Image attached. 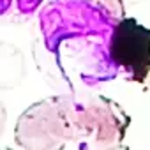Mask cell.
<instances>
[{"label": "cell", "mask_w": 150, "mask_h": 150, "mask_svg": "<svg viewBox=\"0 0 150 150\" xmlns=\"http://www.w3.org/2000/svg\"><path fill=\"white\" fill-rule=\"evenodd\" d=\"M99 150H129L124 145H115V146H106V148H99Z\"/></svg>", "instance_id": "5"}, {"label": "cell", "mask_w": 150, "mask_h": 150, "mask_svg": "<svg viewBox=\"0 0 150 150\" xmlns=\"http://www.w3.org/2000/svg\"><path fill=\"white\" fill-rule=\"evenodd\" d=\"M71 120L74 139L81 150H99L122 145L131 125L124 108L101 94L88 96L83 101L71 99Z\"/></svg>", "instance_id": "2"}, {"label": "cell", "mask_w": 150, "mask_h": 150, "mask_svg": "<svg viewBox=\"0 0 150 150\" xmlns=\"http://www.w3.org/2000/svg\"><path fill=\"white\" fill-rule=\"evenodd\" d=\"M4 150H13V148H4Z\"/></svg>", "instance_id": "6"}, {"label": "cell", "mask_w": 150, "mask_h": 150, "mask_svg": "<svg viewBox=\"0 0 150 150\" xmlns=\"http://www.w3.org/2000/svg\"><path fill=\"white\" fill-rule=\"evenodd\" d=\"M92 2L115 23L125 18V6L124 0H92Z\"/></svg>", "instance_id": "4"}, {"label": "cell", "mask_w": 150, "mask_h": 150, "mask_svg": "<svg viewBox=\"0 0 150 150\" xmlns=\"http://www.w3.org/2000/svg\"><path fill=\"white\" fill-rule=\"evenodd\" d=\"M72 139L71 99L64 96L34 103L14 125V141L21 150H64Z\"/></svg>", "instance_id": "1"}, {"label": "cell", "mask_w": 150, "mask_h": 150, "mask_svg": "<svg viewBox=\"0 0 150 150\" xmlns=\"http://www.w3.org/2000/svg\"><path fill=\"white\" fill-rule=\"evenodd\" d=\"M110 55L132 81H145L150 76V28L132 18H124L111 30Z\"/></svg>", "instance_id": "3"}]
</instances>
